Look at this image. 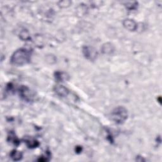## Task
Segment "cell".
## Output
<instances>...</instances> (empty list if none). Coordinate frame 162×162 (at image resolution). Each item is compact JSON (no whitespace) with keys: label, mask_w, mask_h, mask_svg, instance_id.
I'll return each mask as SVG.
<instances>
[{"label":"cell","mask_w":162,"mask_h":162,"mask_svg":"<svg viewBox=\"0 0 162 162\" xmlns=\"http://www.w3.org/2000/svg\"><path fill=\"white\" fill-rule=\"evenodd\" d=\"M27 146L29 148H35L39 146V143L35 140H27L26 141Z\"/></svg>","instance_id":"obj_12"},{"label":"cell","mask_w":162,"mask_h":162,"mask_svg":"<svg viewBox=\"0 0 162 162\" xmlns=\"http://www.w3.org/2000/svg\"><path fill=\"white\" fill-rule=\"evenodd\" d=\"M55 79L59 82H65L69 79V75L63 72H56L55 74Z\"/></svg>","instance_id":"obj_8"},{"label":"cell","mask_w":162,"mask_h":162,"mask_svg":"<svg viewBox=\"0 0 162 162\" xmlns=\"http://www.w3.org/2000/svg\"><path fill=\"white\" fill-rule=\"evenodd\" d=\"M83 52L86 59L91 61L95 60L98 55L96 50L95 48L88 46H84L83 48Z\"/></svg>","instance_id":"obj_3"},{"label":"cell","mask_w":162,"mask_h":162,"mask_svg":"<svg viewBox=\"0 0 162 162\" xmlns=\"http://www.w3.org/2000/svg\"><path fill=\"white\" fill-rule=\"evenodd\" d=\"M54 89L56 94L60 97H66L69 93L68 89L63 86H56Z\"/></svg>","instance_id":"obj_5"},{"label":"cell","mask_w":162,"mask_h":162,"mask_svg":"<svg viewBox=\"0 0 162 162\" xmlns=\"http://www.w3.org/2000/svg\"><path fill=\"white\" fill-rule=\"evenodd\" d=\"M101 51L103 53L106 55L111 54L114 51V46L111 43H107L103 44L101 48Z\"/></svg>","instance_id":"obj_7"},{"label":"cell","mask_w":162,"mask_h":162,"mask_svg":"<svg viewBox=\"0 0 162 162\" xmlns=\"http://www.w3.org/2000/svg\"><path fill=\"white\" fill-rule=\"evenodd\" d=\"M20 95L22 98L27 101H30L32 98L30 89L26 86H22L20 88Z\"/></svg>","instance_id":"obj_6"},{"label":"cell","mask_w":162,"mask_h":162,"mask_svg":"<svg viewBox=\"0 0 162 162\" xmlns=\"http://www.w3.org/2000/svg\"><path fill=\"white\" fill-rule=\"evenodd\" d=\"M123 25L124 27L130 31H135L137 28V23L132 19L127 18L124 20Z\"/></svg>","instance_id":"obj_4"},{"label":"cell","mask_w":162,"mask_h":162,"mask_svg":"<svg viewBox=\"0 0 162 162\" xmlns=\"http://www.w3.org/2000/svg\"><path fill=\"white\" fill-rule=\"evenodd\" d=\"M32 51L27 48L17 50L11 57V63L17 66H22L28 63L30 61Z\"/></svg>","instance_id":"obj_1"},{"label":"cell","mask_w":162,"mask_h":162,"mask_svg":"<svg viewBox=\"0 0 162 162\" xmlns=\"http://www.w3.org/2000/svg\"><path fill=\"white\" fill-rule=\"evenodd\" d=\"M128 117V112L123 107H119L115 108L111 113V120L117 124L124 123Z\"/></svg>","instance_id":"obj_2"},{"label":"cell","mask_w":162,"mask_h":162,"mask_svg":"<svg viewBox=\"0 0 162 162\" xmlns=\"http://www.w3.org/2000/svg\"><path fill=\"white\" fill-rule=\"evenodd\" d=\"M8 141L11 142V143L14 144L15 145H18L19 144V141L18 138L16 137L15 134L12 132L10 133V135L8 137Z\"/></svg>","instance_id":"obj_11"},{"label":"cell","mask_w":162,"mask_h":162,"mask_svg":"<svg viewBox=\"0 0 162 162\" xmlns=\"http://www.w3.org/2000/svg\"><path fill=\"white\" fill-rule=\"evenodd\" d=\"M125 7L130 10H134L137 7V2H127L125 3Z\"/></svg>","instance_id":"obj_13"},{"label":"cell","mask_w":162,"mask_h":162,"mask_svg":"<svg viewBox=\"0 0 162 162\" xmlns=\"http://www.w3.org/2000/svg\"><path fill=\"white\" fill-rule=\"evenodd\" d=\"M20 38L23 41H29L30 39V34L27 30H22L20 32Z\"/></svg>","instance_id":"obj_10"},{"label":"cell","mask_w":162,"mask_h":162,"mask_svg":"<svg viewBox=\"0 0 162 162\" xmlns=\"http://www.w3.org/2000/svg\"><path fill=\"white\" fill-rule=\"evenodd\" d=\"M10 155L11 158L14 161H19L23 157L22 153L20 152L17 151V150H15V149L13 150V151L10 153Z\"/></svg>","instance_id":"obj_9"}]
</instances>
